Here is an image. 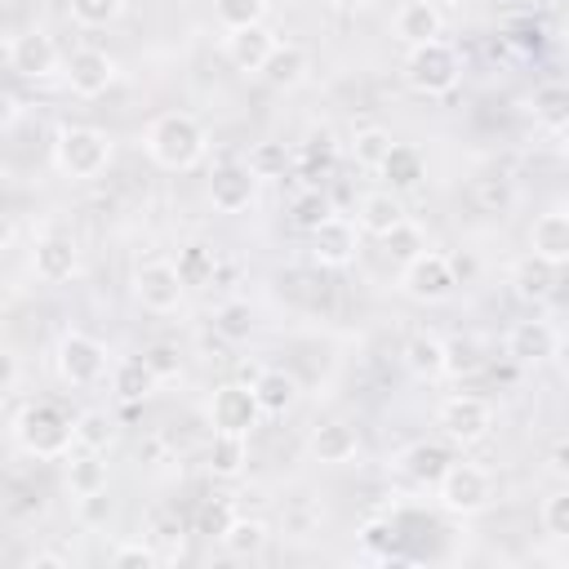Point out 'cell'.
<instances>
[{
	"label": "cell",
	"instance_id": "cell-47",
	"mask_svg": "<svg viewBox=\"0 0 569 569\" xmlns=\"http://www.w3.org/2000/svg\"><path fill=\"white\" fill-rule=\"evenodd\" d=\"M147 360H151V369H156V378H160V382H169V378H178V373H182L178 351H173V347H164V342H160V347H151V351H147Z\"/></svg>",
	"mask_w": 569,
	"mask_h": 569
},
{
	"label": "cell",
	"instance_id": "cell-53",
	"mask_svg": "<svg viewBox=\"0 0 569 569\" xmlns=\"http://www.w3.org/2000/svg\"><path fill=\"white\" fill-rule=\"evenodd\" d=\"M440 4H449V9H462V4H471V0H440Z\"/></svg>",
	"mask_w": 569,
	"mask_h": 569
},
{
	"label": "cell",
	"instance_id": "cell-33",
	"mask_svg": "<svg viewBox=\"0 0 569 569\" xmlns=\"http://www.w3.org/2000/svg\"><path fill=\"white\" fill-rule=\"evenodd\" d=\"M267 542H271V529H267V520H258V516H236V520L227 525V533L218 538V547H222L227 556H236V560L258 556Z\"/></svg>",
	"mask_w": 569,
	"mask_h": 569
},
{
	"label": "cell",
	"instance_id": "cell-34",
	"mask_svg": "<svg viewBox=\"0 0 569 569\" xmlns=\"http://www.w3.org/2000/svg\"><path fill=\"white\" fill-rule=\"evenodd\" d=\"M120 440V427L107 409H84L76 413V449H89V453H107L111 445Z\"/></svg>",
	"mask_w": 569,
	"mask_h": 569
},
{
	"label": "cell",
	"instance_id": "cell-14",
	"mask_svg": "<svg viewBox=\"0 0 569 569\" xmlns=\"http://www.w3.org/2000/svg\"><path fill=\"white\" fill-rule=\"evenodd\" d=\"M360 236H365L360 222L333 213V218H325V222L311 231V258H316L320 267H347V262H356Z\"/></svg>",
	"mask_w": 569,
	"mask_h": 569
},
{
	"label": "cell",
	"instance_id": "cell-31",
	"mask_svg": "<svg viewBox=\"0 0 569 569\" xmlns=\"http://www.w3.org/2000/svg\"><path fill=\"white\" fill-rule=\"evenodd\" d=\"M160 387V378H156V369H151V360L147 356H129V360H120L116 369H111V391L120 396V400H147L151 391Z\"/></svg>",
	"mask_w": 569,
	"mask_h": 569
},
{
	"label": "cell",
	"instance_id": "cell-44",
	"mask_svg": "<svg viewBox=\"0 0 569 569\" xmlns=\"http://www.w3.org/2000/svg\"><path fill=\"white\" fill-rule=\"evenodd\" d=\"M107 560L116 565V569H151V565H160L164 556H160V547L151 542V538H129V542H116L111 551H107Z\"/></svg>",
	"mask_w": 569,
	"mask_h": 569
},
{
	"label": "cell",
	"instance_id": "cell-15",
	"mask_svg": "<svg viewBox=\"0 0 569 569\" xmlns=\"http://www.w3.org/2000/svg\"><path fill=\"white\" fill-rule=\"evenodd\" d=\"M276 31L267 27V22H258V27H240V31H227L222 36V53H227V62L236 67V71H249V76H262V67H267V58L276 53Z\"/></svg>",
	"mask_w": 569,
	"mask_h": 569
},
{
	"label": "cell",
	"instance_id": "cell-40",
	"mask_svg": "<svg viewBox=\"0 0 569 569\" xmlns=\"http://www.w3.org/2000/svg\"><path fill=\"white\" fill-rule=\"evenodd\" d=\"M236 520V507L227 502V498H204L200 507H196V516H191V533H200V538H209V542H218L222 533H227V525Z\"/></svg>",
	"mask_w": 569,
	"mask_h": 569
},
{
	"label": "cell",
	"instance_id": "cell-20",
	"mask_svg": "<svg viewBox=\"0 0 569 569\" xmlns=\"http://www.w3.org/2000/svg\"><path fill=\"white\" fill-rule=\"evenodd\" d=\"M556 329L547 325V320H516L511 329H507V356L516 360V365H542V360H551L556 356Z\"/></svg>",
	"mask_w": 569,
	"mask_h": 569
},
{
	"label": "cell",
	"instance_id": "cell-5",
	"mask_svg": "<svg viewBox=\"0 0 569 569\" xmlns=\"http://www.w3.org/2000/svg\"><path fill=\"white\" fill-rule=\"evenodd\" d=\"M436 427L440 436L453 445V449H476L493 436V405L485 396H471V391H458L449 400H440L436 409Z\"/></svg>",
	"mask_w": 569,
	"mask_h": 569
},
{
	"label": "cell",
	"instance_id": "cell-39",
	"mask_svg": "<svg viewBox=\"0 0 569 569\" xmlns=\"http://www.w3.org/2000/svg\"><path fill=\"white\" fill-rule=\"evenodd\" d=\"M253 307L244 302V298H227L218 311H213V329H218V338H227V342H249V333H253Z\"/></svg>",
	"mask_w": 569,
	"mask_h": 569
},
{
	"label": "cell",
	"instance_id": "cell-25",
	"mask_svg": "<svg viewBox=\"0 0 569 569\" xmlns=\"http://www.w3.org/2000/svg\"><path fill=\"white\" fill-rule=\"evenodd\" d=\"M307 76H311V53H307L302 44H293V40H280L276 53H271L267 67H262V80H267L271 89H280V93L298 89Z\"/></svg>",
	"mask_w": 569,
	"mask_h": 569
},
{
	"label": "cell",
	"instance_id": "cell-27",
	"mask_svg": "<svg viewBox=\"0 0 569 569\" xmlns=\"http://www.w3.org/2000/svg\"><path fill=\"white\" fill-rule=\"evenodd\" d=\"M405 365H409L413 378L436 382V378L449 373V342L436 338V333H413V338L405 342Z\"/></svg>",
	"mask_w": 569,
	"mask_h": 569
},
{
	"label": "cell",
	"instance_id": "cell-18",
	"mask_svg": "<svg viewBox=\"0 0 569 569\" xmlns=\"http://www.w3.org/2000/svg\"><path fill=\"white\" fill-rule=\"evenodd\" d=\"M356 222H360V231H365V236H373V240L391 236V231H396L400 222H409V213H405V200H400V191H391V187L365 191V196L356 200Z\"/></svg>",
	"mask_w": 569,
	"mask_h": 569
},
{
	"label": "cell",
	"instance_id": "cell-29",
	"mask_svg": "<svg viewBox=\"0 0 569 569\" xmlns=\"http://www.w3.org/2000/svg\"><path fill=\"white\" fill-rule=\"evenodd\" d=\"M529 116H533L538 129L565 133V129H569V84H560V80L538 84L533 98H529Z\"/></svg>",
	"mask_w": 569,
	"mask_h": 569
},
{
	"label": "cell",
	"instance_id": "cell-49",
	"mask_svg": "<svg viewBox=\"0 0 569 569\" xmlns=\"http://www.w3.org/2000/svg\"><path fill=\"white\" fill-rule=\"evenodd\" d=\"M27 569H71V556H62V551H36L27 560Z\"/></svg>",
	"mask_w": 569,
	"mask_h": 569
},
{
	"label": "cell",
	"instance_id": "cell-42",
	"mask_svg": "<svg viewBox=\"0 0 569 569\" xmlns=\"http://www.w3.org/2000/svg\"><path fill=\"white\" fill-rule=\"evenodd\" d=\"M289 218H293V227H298V231H307V236H311L325 218H333V209H329V200H325V191H320V187H307V191H298V196H293Z\"/></svg>",
	"mask_w": 569,
	"mask_h": 569
},
{
	"label": "cell",
	"instance_id": "cell-45",
	"mask_svg": "<svg viewBox=\"0 0 569 569\" xmlns=\"http://www.w3.org/2000/svg\"><path fill=\"white\" fill-rule=\"evenodd\" d=\"M542 529H547L551 538L569 542V485H565V489H556V493L542 502Z\"/></svg>",
	"mask_w": 569,
	"mask_h": 569
},
{
	"label": "cell",
	"instance_id": "cell-38",
	"mask_svg": "<svg viewBox=\"0 0 569 569\" xmlns=\"http://www.w3.org/2000/svg\"><path fill=\"white\" fill-rule=\"evenodd\" d=\"M173 262H178L187 289H204V284H213V276H218V253H213L209 244H187V249H178Z\"/></svg>",
	"mask_w": 569,
	"mask_h": 569
},
{
	"label": "cell",
	"instance_id": "cell-51",
	"mask_svg": "<svg viewBox=\"0 0 569 569\" xmlns=\"http://www.w3.org/2000/svg\"><path fill=\"white\" fill-rule=\"evenodd\" d=\"M373 0H329V9H338V13H360V9H369Z\"/></svg>",
	"mask_w": 569,
	"mask_h": 569
},
{
	"label": "cell",
	"instance_id": "cell-8",
	"mask_svg": "<svg viewBox=\"0 0 569 569\" xmlns=\"http://www.w3.org/2000/svg\"><path fill=\"white\" fill-rule=\"evenodd\" d=\"M133 298L151 316H173L182 307V298H187V280H182L178 262L173 258H147L133 271Z\"/></svg>",
	"mask_w": 569,
	"mask_h": 569
},
{
	"label": "cell",
	"instance_id": "cell-4",
	"mask_svg": "<svg viewBox=\"0 0 569 569\" xmlns=\"http://www.w3.org/2000/svg\"><path fill=\"white\" fill-rule=\"evenodd\" d=\"M462 80V53L440 36V40H427V44H413L405 53V84L422 98H445L453 93Z\"/></svg>",
	"mask_w": 569,
	"mask_h": 569
},
{
	"label": "cell",
	"instance_id": "cell-1",
	"mask_svg": "<svg viewBox=\"0 0 569 569\" xmlns=\"http://www.w3.org/2000/svg\"><path fill=\"white\" fill-rule=\"evenodd\" d=\"M13 445L36 462H62L76 449V418L53 400H27L13 413Z\"/></svg>",
	"mask_w": 569,
	"mask_h": 569
},
{
	"label": "cell",
	"instance_id": "cell-16",
	"mask_svg": "<svg viewBox=\"0 0 569 569\" xmlns=\"http://www.w3.org/2000/svg\"><path fill=\"white\" fill-rule=\"evenodd\" d=\"M258 196V178L249 164H222L209 173V204L218 213H244Z\"/></svg>",
	"mask_w": 569,
	"mask_h": 569
},
{
	"label": "cell",
	"instance_id": "cell-54",
	"mask_svg": "<svg viewBox=\"0 0 569 569\" xmlns=\"http://www.w3.org/2000/svg\"><path fill=\"white\" fill-rule=\"evenodd\" d=\"M560 209H565V213H569V196H565V204H560Z\"/></svg>",
	"mask_w": 569,
	"mask_h": 569
},
{
	"label": "cell",
	"instance_id": "cell-36",
	"mask_svg": "<svg viewBox=\"0 0 569 569\" xmlns=\"http://www.w3.org/2000/svg\"><path fill=\"white\" fill-rule=\"evenodd\" d=\"M129 9V0H67V18L84 31H102L111 22H120Z\"/></svg>",
	"mask_w": 569,
	"mask_h": 569
},
{
	"label": "cell",
	"instance_id": "cell-9",
	"mask_svg": "<svg viewBox=\"0 0 569 569\" xmlns=\"http://www.w3.org/2000/svg\"><path fill=\"white\" fill-rule=\"evenodd\" d=\"M4 62L22 80H49V76L62 71L67 58H62V49L53 44V36L44 27H27V31H13L4 40Z\"/></svg>",
	"mask_w": 569,
	"mask_h": 569
},
{
	"label": "cell",
	"instance_id": "cell-22",
	"mask_svg": "<svg viewBox=\"0 0 569 569\" xmlns=\"http://www.w3.org/2000/svg\"><path fill=\"white\" fill-rule=\"evenodd\" d=\"M560 284V267L538 258V253H525L516 267H511V289L520 302H547Z\"/></svg>",
	"mask_w": 569,
	"mask_h": 569
},
{
	"label": "cell",
	"instance_id": "cell-41",
	"mask_svg": "<svg viewBox=\"0 0 569 569\" xmlns=\"http://www.w3.org/2000/svg\"><path fill=\"white\" fill-rule=\"evenodd\" d=\"M213 18L222 31L258 27V22H267V0H213Z\"/></svg>",
	"mask_w": 569,
	"mask_h": 569
},
{
	"label": "cell",
	"instance_id": "cell-50",
	"mask_svg": "<svg viewBox=\"0 0 569 569\" xmlns=\"http://www.w3.org/2000/svg\"><path fill=\"white\" fill-rule=\"evenodd\" d=\"M551 360H556V369H560V373L569 378V329H565V333L556 338V356H551Z\"/></svg>",
	"mask_w": 569,
	"mask_h": 569
},
{
	"label": "cell",
	"instance_id": "cell-21",
	"mask_svg": "<svg viewBox=\"0 0 569 569\" xmlns=\"http://www.w3.org/2000/svg\"><path fill=\"white\" fill-rule=\"evenodd\" d=\"M449 462H453V453H449V440L440 436V440H418V445H409L405 453H400V471L413 480V485H440V476L449 471Z\"/></svg>",
	"mask_w": 569,
	"mask_h": 569
},
{
	"label": "cell",
	"instance_id": "cell-13",
	"mask_svg": "<svg viewBox=\"0 0 569 569\" xmlns=\"http://www.w3.org/2000/svg\"><path fill=\"white\" fill-rule=\"evenodd\" d=\"M31 276L40 284H67L80 276V244L67 231H44L31 240Z\"/></svg>",
	"mask_w": 569,
	"mask_h": 569
},
{
	"label": "cell",
	"instance_id": "cell-46",
	"mask_svg": "<svg viewBox=\"0 0 569 569\" xmlns=\"http://www.w3.org/2000/svg\"><path fill=\"white\" fill-rule=\"evenodd\" d=\"M485 365V356H480V342H471V338H449V373L453 378H462V373H476Z\"/></svg>",
	"mask_w": 569,
	"mask_h": 569
},
{
	"label": "cell",
	"instance_id": "cell-24",
	"mask_svg": "<svg viewBox=\"0 0 569 569\" xmlns=\"http://www.w3.org/2000/svg\"><path fill=\"white\" fill-rule=\"evenodd\" d=\"M529 253H538V258H547L556 267L569 262V213L565 209H547V213L533 218V227H529Z\"/></svg>",
	"mask_w": 569,
	"mask_h": 569
},
{
	"label": "cell",
	"instance_id": "cell-19",
	"mask_svg": "<svg viewBox=\"0 0 569 569\" xmlns=\"http://www.w3.org/2000/svg\"><path fill=\"white\" fill-rule=\"evenodd\" d=\"M307 453L325 467H347L356 453H360V431L351 422H316L311 436H307Z\"/></svg>",
	"mask_w": 569,
	"mask_h": 569
},
{
	"label": "cell",
	"instance_id": "cell-43",
	"mask_svg": "<svg viewBox=\"0 0 569 569\" xmlns=\"http://www.w3.org/2000/svg\"><path fill=\"white\" fill-rule=\"evenodd\" d=\"M382 249H387V258H391V262H400V267H405V262H413V258L427 249V236H422V227H418V222H400L391 236H382Z\"/></svg>",
	"mask_w": 569,
	"mask_h": 569
},
{
	"label": "cell",
	"instance_id": "cell-17",
	"mask_svg": "<svg viewBox=\"0 0 569 569\" xmlns=\"http://www.w3.org/2000/svg\"><path fill=\"white\" fill-rule=\"evenodd\" d=\"M391 31L405 49H413V44H427V40L445 36V13H440L436 0H405L391 18Z\"/></svg>",
	"mask_w": 569,
	"mask_h": 569
},
{
	"label": "cell",
	"instance_id": "cell-2",
	"mask_svg": "<svg viewBox=\"0 0 569 569\" xmlns=\"http://www.w3.org/2000/svg\"><path fill=\"white\" fill-rule=\"evenodd\" d=\"M142 147H147L151 164H160L169 173H187V169H196L204 160L209 133H204V124L191 111H164V116H156L147 124Z\"/></svg>",
	"mask_w": 569,
	"mask_h": 569
},
{
	"label": "cell",
	"instance_id": "cell-6",
	"mask_svg": "<svg viewBox=\"0 0 569 569\" xmlns=\"http://www.w3.org/2000/svg\"><path fill=\"white\" fill-rule=\"evenodd\" d=\"M436 498L449 516H480L489 502H493V476L480 467V462H449V471L440 476L436 485Z\"/></svg>",
	"mask_w": 569,
	"mask_h": 569
},
{
	"label": "cell",
	"instance_id": "cell-10",
	"mask_svg": "<svg viewBox=\"0 0 569 569\" xmlns=\"http://www.w3.org/2000/svg\"><path fill=\"white\" fill-rule=\"evenodd\" d=\"M400 289H405V298L427 302V307H431V302H445V298H453V289H458V267H453L449 253L422 249L413 262L400 267Z\"/></svg>",
	"mask_w": 569,
	"mask_h": 569
},
{
	"label": "cell",
	"instance_id": "cell-32",
	"mask_svg": "<svg viewBox=\"0 0 569 569\" xmlns=\"http://www.w3.org/2000/svg\"><path fill=\"white\" fill-rule=\"evenodd\" d=\"M378 178L391 187V191H413L422 178H427V164H422V151L418 147H405V142H396L391 147V156L382 160V169H378Z\"/></svg>",
	"mask_w": 569,
	"mask_h": 569
},
{
	"label": "cell",
	"instance_id": "cell-26",
	"mask_svg": "<svg viewBox=\"0 0 569 569\" xmlns=\"http://www.w3.org/2000/svg\"><path fill=\"white\" fill-rule=\"evenodd\" d=\"M62 476H67V489L71 498H93V493H107V462L102 453H89V449H71L62 458Z\"/></svg>",
	"mask_w": 569,
	"mask_h": 569
},
{
	"label": "cell",
	"instance_id": "cell-7",
	"mask_svg": "<svg viewBox=\"0 0 569 569\" xmlns=\"http://www.w3.org/2000/svg\"><path fill=\"white\" fill-rule=\"evenodd\" d=\"M53 369L67 387H98L107 373V347L84 329H67L53 347Z\"/></svg>",
	"mask_w": 569,
	"mask_h": 569
},
{
	"label": "cell",
	"instance_id": "cell-35",
	"mask_svg": "<svg viewBox=\"0 0 569 569\" xmlns=\"http://www.w3.org/2000/svg\"><path fill=\"white\" fill-rule=\"evenodd\" d=\"M391 147H396V138H391V129H382V124H365V129L351 133V160H356L360 169H369V173L382 169V160L391 156Z\"/></svg>",
	"mask_w": 569,
	"mask_h": 569
},
{
	"label": "cell",
	"instance_id": "cell-3",
	"mask_svg": "<svg viewBox=\"0 0 569 569\" xmlns=\"http://www.w3.org/2000/svg\"><path fill=\"white\" fill-rule=\"evenodd\" d=\"M111 164V133L98 124H62L53 133V169L71 182H89Z\"/></svg>",
	"mask_w": 569,
	"mask_h": 569
},
{
	"label": "cell",
	"instance_id": "cell-37",
	"mask_svg": "<svg viewBox=\"0 0 569 569\" xmlns=\"http://www.w3.org/2000/svg\"><path fill=\"white\" fill-rule=\"evenodd\" d=\"M244 164L253 169V178H258V182H276V178H284V173H289L293 151H289L284 142H253V147H249V156H244Z\"/></svg>",
	"mask_w": 569,
	"mask_h": 569
},
{
	"label": "cell",
	"instance_id": "cell-48",
	"mask_svg": "<svg viewBox=\"0 0 569 569\" xmlns=\"http://www.w3.org/2000/svg\"><path fill=\"white\" fill-rule=\"evenodd\" d=\"M547 471H551L560 485H569V436H560V440L547 449Z\"/></svg>",
	"mask_w": 569,
	"mask_h": 569
},
{
	"label": "cell",
	"instance_id": "cell-12",
	"mask_svg": "<svg viewBox=\"0 0 569 569\" xmlns=\"http://www.w3.org/2000/svg\"><path fill=\"white\" fill-rule=\"evenodd\" d=\"M62 80L76 98H102L111 84H116V58L98 44H80L67 53L62 62Z\"/></svg>",
	"mask_w": 569,
	"mask_h": 569
},
{
	"label": "cell",
	"instance_id": "cell-11",
	"mask_svg": "<svg viewBox=\"0 0 569 569\" xmlns=\"http://www.w3.org/2000/svg\"><path fill=\"white\" fill-rule=\"evenodd\" d=\"M262 418L267 413H262L253 387H244V382H222L209 396V427L222 436H253Z\"/></svg>",
	"mask_w": 569,
	"mask_h": 569
},
{
	"label": "cell",
	"instance_id": "cell-23",
	"mask_svg": "<svg viewBox=\"0 0 569 569\" xmlns=\"http://www.w3.org/2000/svg\"><path fill=\"white\" fill-rule=\"evenodd\" d=\"M249 387H253V396H258V405H262L267 418H284L298 405V378L284 373L280 365H262Z\"/></svg>",
	"mask_w": 569,
	"mask_h": 569
},
{
	"label": "cell",
	"instance_id": "cell-28",
	"mask_svg": "<svg viewBox=\"0 0 569 569\" xmlns=\"http://www.w3.org/2000/svg\"><path fill=\"white\" fill-rule=\"evenodd\" d=\"M333 160H338V142H333L329 129L307 133V142L293 151V164H298V173H302L307 187H320V182L333 173Z\"/></svg>",
	"mask_w": 569,
	"mask_h": 569
},
{
	"label": "cell",
	"instance_id": "cell-30",
	"mask_svg": "<svg viewBox=\"0 0 569 569\" xmlns=\"http://www.w3.org/2000/svg\"><path fill=\"white\" fill-rule=\"evenodd\" d=\"M244 462H249V436H222V431H213L209 453H204L209 476L213 480H236V476H244Z\"/></svg>",
	"mask_w": 569,
	"mask_h": 569
},
{
	"label": "cell",
	"instance_id": "cell-52",
	"mask_svg": "<svg viewBox=\"0 0 569 569\" xmlns=\"http://www.w3.org/2000/svg\"><path fill=\"white\" fill-rule=\"evenodd\" d=\"M560 156H565V164H569V129H565V138H560Z\"/></svg>",
	"mask_w": 569,
	"mask_h": 569
}]
</instances>
